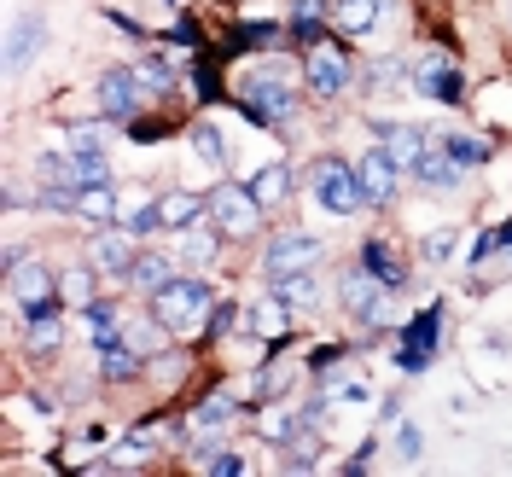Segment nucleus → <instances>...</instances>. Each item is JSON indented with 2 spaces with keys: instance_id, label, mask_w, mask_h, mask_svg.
Here are the masks:
<instances>
[{
  "instance_id": "f257e3e1",
  "label": "nucleus",
  "mask_w": 512,
  "mask_h": 477,
  "mask_svg": "<svg viewBox=\"0 0 512 477\" xmlns=\"http://www.w3.org/2000/svg\"><path fill=\"white\" fill-rule=\"evenodd\" d=\"M152 315L175 332V338H187V332H204L210 315H216V291L204 286L198 274H175L169 286L152 291Z\"/></svg>"
},
{
  "instance_id": "5701e85b",
  "label": "nucleus",
  "mask_w": 512,
  "mask_h": 477,
  "mask_svg": "<svg viewBox=\"0 0 512 477\" xmlns=\"http://www.w3.org/2000/svg\"><path fill=\"white\" fill-rule=\"evenodd\" d=\"M24 344H30L35 355L59 350V344H64V320H59V309H41V315H24Z\"/></svg>"
},
{
  "instance_id": "393cba45",
  "label": "nucleus",
  "mask_w": 512,
  "mask_h": 477,
  "mask_svg": "<svg viewBox=\"0 0 512 477\" xmlns=\"http://www.w3.org/2000/svg\"><path fill=\"white\" fill-rule=\"evenodd\" d=\"M94 297H99V268H64V280H59L64 309H88Z\"/></svg>"
},
{
  "instance_id": "39448f33",
  "label": "nucleus",
  "mask_w": 512,
  "mask_h": 477,
  "mask_svg": "<svg viewBox=\"0 0 512 477\" xmlns=\"http://www.w3.org/2000/svg\"><path fill=\"white\" fill-rule=\"evenodd\" d=\"M303 88L315 99H344V88H350V59H344L332 41L309 47V53H303Z\"/></svg>"
},
{
  "instance_id": "4468645a",
  "label": "nucleus",
  "mask_w": 512,
  "mask_h": 477,
  "mask_svg": "<svg viewBox=\"0 0 512 477\" xmlns=\"http://www.w3.org/2000/svg\"><path fill=\"white\" fill-rule=\"evenodd\" d=\"M158 210L169 233H187V227L210 222V192H169V198H158Z\"/></svg>"
},
{
  "instance_id": "a878e982",
  "label": "nucleus",
  "mask_w": 512,
  "mask_h": 477,
  "mask_svg": "<svg viewBox=\"0 0 512 477\" xmlns=\"http://www.w3.org/2000/svg\"><path fill=\"white\" fill-rule=\"evenodd\" d=\"M251 192H256V204H262V210H268V204H286V192H291V163H268V169H256Z\"/></svg>"
},
{
  "instance_id": "f3484780",
  "label": "nucleus",
  "mask_w": 512,
  "mask_h": 477,
  "mask_svg": "<svg viewBox=\"0 0 512 477\" xmlns=\"http://www.w3.org/2000/svg\"><path fill=\"white\" fill-rule=\"evenodd\" d=\"M431 350H437V315H419V326H408V344L396 350V367L402 373H425Z\"/></svg>"
},
{
  "instance_id": "6ab92c4d",
  "label": "nucleus",
  "mask_w": 512,
  "mask_h": 477,
  "mask_svg": "<svg viewBox=\"0 0 512 477\" xmlns=\"http://www.w3.org/2000/svg\"><path fill=\"white\" fill-rule=\"evenodd\" d=\"M245 326H251L256 338H286L291 332V315H297V309H291L286 297H274V291H268V297H262V303H251V309H245Z\"/></svg>"
},
{
  "instance_id": "c85d7f7f",
  "label": "nucleus",
  "mask_w": 512,
  "mask_h": 477,
  "mask_svg": "<svg viewBox=\"0 0 512 477\" xmlns=\"http://www.w3.org/2000/svg\"><path fill=\"white\" fill-rule=\"evenodd\" d=\"M192 472H210V477H239V472H245V460H239V454H233V448H216V443H210V448H198V454H192Z\"/></svg>"
},
{
  "instance_id": "6e6552de",
  "label": "nucleus",
  "mask_w": 512,
  "mask_h": 477,
  "mask_svg": "<svg viewBox=\"0 0 512 477\" xmlns=\"http://www.w3.org/2000/svg\"><path fill=\"white\" fill-rule=\"evenodd\" d=\"M355 175H361V192H367V210H390L396 204V181H402V163L390 158L384 146H367L355 158Z\"/></svg>"
},
{
  "instance_id": "bb28decb",
  "label": "nucleus",
  "mask_w": 512,
  "mask_h": 477,
  "mask_svg": "<svg viewBox=\"0 0 512 477\" xmlns=\"http://www.w3.org/2000/svg\"><path fill=\"white\" fill-rule=\"evenodd\" d=\"M361 262H367V268H373V274H379V280H384L390 291H402V286H408V274L396 268V256H390V245H384L379 233H373V239L361 245Z\"/></svg>"
},
{
  "instance_id": "9b49d317",
  "label": "nucleus",
  "mask_w": 512,
  "mask_h": 477,
  "mask_svg": "<svg viewBox=\"0 0 512 477\" xmlns=\"http://www.w3.org/2000/svg\"><path fill=\"white\" fill-rule=\"evenodd\" d=\"M175 274H181V256H175V251H140V256H134V268L123 274V286H134V291H146V297H152V291L169 286Z\"/></svg>"
},
{
  "instance_id": "f8f14e48",
  "label": "nucleus",
  "mask_w": 512,
  "mask_h": 477,
  "mask_svg": "<svg viewBox=\"0 0 512 477\" xmlns=\"http://www.w3.org/2000/svg\"><path fill=\"white\" fill-rule=\"evenodd\" d=\"M245 105H251V117L256 123H274V117H291V88L286 82H274V76H251L245 88Z\"/></svg>"
},
{
  "instance_id": "423d86ee",
  "label": "nucleus",
  "mask_w": 512,
  "mask_h": 477,
  "mask_svg": "<svg viewBox=\"0 0 512 477\" xmlns=\"http://www.w3.org/2000/svg\"><path fill=\"white\" fill-rule=\"evenodd\" d=\"M384 280L367 268V262H355V268H344L338 274V303H344V315L361 320V326H373V315H379V303H384Z\"/></svg>"
},
{
  "instance_id": "20e7f679",
  "label": "nucleus",
  "mask_w": 512,
  "mask_h": 477,
  "mask_svg": "<svg viewBox=\"0 0 512 477\" xmlns=\"http://www.w3.org/2000/svg\"><path fill=\"white\" fill-rule=\"evenodd\" d=\"M6 291H12V309L18 315H41V309H64L59 303V286H53V268L35 256V262H18L6 274Z\"/></svg>"
},
{
  "instance_id": "0eeeda50",
  "label": "nucleus",
  "mask_w": 512,
  "mask_h": 477,
  "mask_svg": "<svg viewBox=\"0 0 512 477\" xmlns=\"http://www.w3.org/2000/svg\"><path fill=\"white\" fill-rule=\"evenodd\" d=\"M320 256H326V245H320L315 233H274V239H268V251H262V274L274 280V274L320 268Z\"/></svg>"
},
{
  "instance_id": "7ed1b4c3",
  "label": "nucleus",
  "mask_w": 512,
  "mask_h": 477,
  "mask_svg": "<svg viewBox=\"0 0 512 477\" xmlns=\"http://www.w3.org/2000/svg\"><path fill=\"white\" fill-rule=\"evenodd\" d=\"M210 222L222 227V239H251L256 227H262V204H256L251 187L216 181V187H210Z\"/></svg>"
},
{
  "instance_id": "7c9ffc66",
  "label": "nucleus",
  "mask_w": 512,
  "mask_h": 477,
  "mask_svg": "<svg viewBox=\"0 0 512 477\" xmlns=\"http://www.w3.org/2000/svg\"><path fill=\"white\" fill-rule=\"evenodd\" d=\"M192 146H198V158L210 163V169H227V140L216 123H198L192 128Z\"/></svg>"
},
{
  "instance_id": "f704fd0d",
  "label": "nucleus",
  "mask_w": 512,
  "mask_h": 477,
  "mask_svg": "<svg viewBox=\"0 0 512 477\" xmlns=\"http://www.w3.org/2000/svg\"><path fill=\"white\" fill-rule=\"evenodd\" d=\"M419 448H425V431L402 419V425H396V460H408V466H414V460H419Z\"/></svg>"
},
{
  "instance_id": "ddd939ff",
  "label": "nucleus",
  "mask_w": 512,
  "mask_h": 477,
  "mask_svg": "<svg viewBox=\"0 0 512 477\" xmlns=\"http://www.w3.org/2000/svg\"><path fill=\"white\" fill-rule=\"evenodd\" d=\"M373 128H379V146L402 163V175H414V163L425 158V146H431L425 128H414V123H373Z\"/></svg>"
},
{
  "instance_id": "c9c22d12",
  "label": "nucleus",
  "mask_w": 512,
  "mask_h": 477,
  "mask_svg": "<svg viewBox=\"0 0 512 477\" xmlns=\"http://www.w3.org/2000/svg\"><path fill=\"white\" fill-rule=\"evenodd\" d=\"M239 315H245V309L216 303V315H210V326H204V332H210V338H227V332H239Z\"/></svg>"
},
{
  "instance_id": "c756f323",
  "label": "nucleus",
  "mask_w": 512,
  "mask_h": 477,
  "mask_svg": "<svg viewBox=\"0 0 512 477\" xmlns=\"http://www.w3.org/2000/svg\"><path fill=\"white\" fill-rule=\"evenodd\" d=\"M76 315H88V338H111L117 326H123V309L111 303V297H94L88 309H76Z\"/></svg>"
},
{
  "instance_id": "aec40b11",
  "label": "nucleus",
  "mask_w": 512,
  "mask_h": 477,
  "mask_svg": "<svg viewBox=\"0 0 512 477\" xmlns=\"http://www.w3.org/2000/svg\"><path fill=\"white\" fill-rule=\"evenodd\" d=\"M274 297H286L291 309H315L320 303V268H297V274H274L268 280Z\"/></svg>"
},
{
  "instance_id": "2f4dec72",
  "label": "nucleus",
  "mask_w": 512,
  "mask_h": 477,
  "mask_svg": "<svg viewBox=\"0 0 512 477\" xmlns=\"http://www.w3.org/2000/svg\"><path fill=\"white\" fill-rule=\"evenodd\" d=\"M64 146H70L76 158H99V152H105V128H99V123H70Z\"/></svg>"
},
{
  "instance_id": "1a4fd4ad",
  "label": "nucleus",
  "mask_w": 512,
  "mask_h": 477,
  "mask_svg": "<svg viewBox=\"0 0 512 477\" xmlns=\"http://www.w3.org/2000/svg\"><path fill=\"white\" fill-rule=\"evenodd\" d=\"M134 256H140V239H134V233H128L123 222H117V227H94V245H88V262H94L99 274L123 280L128 268H134Z\"/></svg>"
},
{
  "instance_id": "cd10ccee",
  "label": "nucleus",
  "mask_w": 512,
  "mask_h": 477,
  "mask_svg": "<svg viewBox=\"0 0 512 477\" xmlns=\"http://www.w3.org/2000/svg\"><path fill=\"white\" fill-rule=\"evenodd\" d=\"M443 152L460 163V169H478V163H489V146H483L478 134H466V128H448V134H443Z\"/></svg>"
},
{
  "instance_id": "2eb2a0df",
  "label": "nucleus",
  "mask_w": 512,
  "mask_h": 477,
  "mask_svg": "<svg viewBox=\"0 0 512 477\" xmlns=\"http://www.w3.org/2000/svg\"><path fill=\"white\" fill-rule=\"evenodd\" d=\"M76 222H88V227H117L123 222L117 181H105V187H82V198H76Z\"/></svg>"
},
{
  "instance_id": "72a5a7b5",
  "label": "nucleus",
  "mask_w": 512,
  "mask_h": 477,
  "mask_svg": "<svg viewBox=\"0 0 512 477\" xmlns=\"http://www.w3.org/2000/svg\"><path fill=\"white\" fill-rule=\"evenodd\" d=\"M128 233H134V239H158V233H169V227H163V210L158 204H146V210H134V216H128Z\"/></svg>"
},
{
  "instance_id": "dca6fc26",
  "label": "nucleus",
  "mask_w": 512,
  "mask_h": 477,
  "mask_svg": "<svg viewBox=\"0 0 512 477\" xmlns=\"http://www.w3.org/2000/svg\"><path fill=\"white\" fill-rule=\"evenodd\" d=\"M414 187H425V192H454V187H460V163L448 158L443 146H425V158L414 163Z\"/></svg>"
},
{
  "instance_id": "4be33fe9",
  "label": "nucleus",
  "mask_w": 512,
  "mask_h": 477,
  "mask_svg": "<svg viewBox=\"0 0 512 477\" xmlns=\"http://www.w3.org/2000/svg\"><path fill=\"white\" fill-rule=\"evenodd\" d=\"M41 41H47V18H41V12L18 18V24H12V41H6V64H12V70H24V59H30Z\"/></svg>"
},
{
  "instance_id": "f03ea898",
  "label": "nucleus",
  "mask_w": 512,
  "mask_h": 477,
  "mask_svg": "<svg viewBox=\"0 0 512 477\" xmlns=\"http://www.w3.org/2000/svg\"><path fill=\"white\" fill-rule=\"evenodd\" d=\"M309 198H315L326 216H338V222H350V216H361V204H367V192H361V175H355V163L344 158H315L309 163Z\"/></svg>"
},
{
  "instance_id": "9d476101",
  "label": "nucleus",
  "mask_w": 512,
  "mask_h": 477,
  "mask_svg": "<svg viewBox=\"0 0 512 477\" xmlns=\"http://www.w3.org/2000/svg\"><path fill=\"white\" fill-rule=\"evenodd\" d=\"M140 82H146L140 70H105V76H99V111L117 117V123H134V111H140V99H146Z\"/></svg>"
},
{
  "instance_id": "473e14b6",
  "label": "nucleus",
  "mask_w": 512,
  "mask_h": 477,
  "mask_svg": "<svg viewBox=\"0 0 512 477\" xmlns=\"http://www.w3.org/2000/svg\"><path fill=\"white\" fill-rule=\"evenodd\" d=\"M454 251H460V227H443V233H431V239L419 245V256H425L431 268H443V262H448Z\"/></svg>"
},
{
  "instance_id": "412c9836",
  "label": "nucleus",
  "mask_w": 512,
  "mask_h": 477,
  "mask_svg": "<svg viewBox=\"0 0 512 477\" xmlns=\"http://www.w3.org/2000/svg\"><path fill=\"white\" fill-rule=\"evenodd\" d=\"M384 12H390L384 0H338V30H344V35H361V41H367V35L384 24Z\"/></svg>"
},
{
  "instance_id": "b1692460",
  "label": "nucleus",
  "mask_w": 512,
  "mask_h": 477,
  "mask_svg": "<svg viewBox=\"0 0 512 477\" xmlns=\"http://www.w3.org/2000/svg\"><path fill=\"white\" fill-rule=\"evenodd\" d=\"M414 88H419V94H431L437 105H460V94H466V88H460V70H454V64H431L425 76H414Z\"/></svg>"
},
{
  "instance_id": "a211bd4d",
  "label": "nucleus",
  "mask_w": 512,
  "mask_h": 477,
  "mask_svg": "<svg viewBox=\"0 0 512 477\" xmlns=\"http://www.w3.org/2000/svg\"><path fill=\"white\" fill-rule=\"evenodd\" d=\"M233 414H239V408H233V396H210V402H198V414H187L181 431H187L192 443H204V437H222L227 425H233Z\"/></svg>"
}]
</instances>
